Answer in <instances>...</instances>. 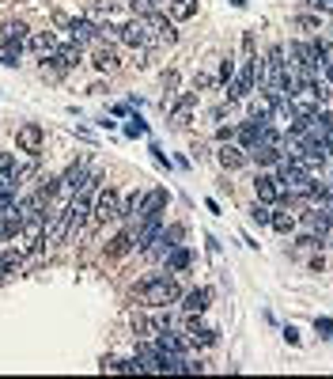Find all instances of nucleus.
<instances>
[{"label":"nucleus","instance_id":"nucleus-27","mask_svg":"<svg viewBox=\"0 0 333 379\" xmlns=\"http://www.w3.org/2000/svg\"><path fill=\"white\" fill-rule=\"evenodd\" d=\"M250 220H254V224H269V220H273V205L254 201V205H250Z\"/></svg>","mask_w":333,"mask_h":379},{"label":"nucleus","instance_id":"nucleus-38","mask_svg":"<svg viewBox=\"0 0 333 379\" xmlns=\"http://www.w3.org/2000/svg\"><path fill=\"white\" fill-rule=\"evenodd\" d=\"M322 80H326V84L333 87V61H326V64H322Z\"/></svg>","mask_w":333,"mask_h":379},{"label":"nucleus","instance_id":"nucleus-40","mask_svg":"<svg viewBox=\"0 0 333 379\" xmlns=\"http://www.w3.org/2000/svg\"><path fill=\"white\" fill-rule=\"evenodd\" d=\"M326 122H330V129H333V110H326Z\"/></svg>","mask_w":333,"mask_h":379},{"label":"nucleus","instance_id":"nucleus-33","mask_svg":"<svg viewBox=\"0 0 333 379\" xmlns=\"http://www.w3.org/2000/svg\"><path fill=\"white\" fill-rule=\"evenodd\" d=\"M314 330H318L322 337H333V319H314Z\"/></svg>","mask_w":333,"mask_h":379},{"label":"nucleus","instance_id":"nucleus-31","mask_svg":"<svg viewBox=\"0 0 333 379\" xmlns=\"http://www.w3.org/2000/svg\"><path fill=\"white\" fill-rule=\"evenodd\" d=\"M307 8L314 15H333V0H307Z\"/></svg>","mask_w":333,"mask_h":379},{"label":"nucleus","instance_id":"nucleus-35","mask_svg":"<svg viewBox=\"0 0 333 379\" xmlns=\"http://www.w3.org/2000/svg\"><path fill=\"white\" fill-rule=\"evenodd\" d=\"M102 372H121V360H114V357H102Z\"/></svg>","mask_w":333,"mask_h":379},{"label":"nucleus","instance_id":"nucleus-42","mask_svg":"<svg viewBox=\"0 0 333 379\" xmlns=\"http://www.w3.org/2000/svg\"><path fill=\"white\" fill-rule=\"evenodd\" d=\"M0 273H4V270H0Z\"/></svg>","mask_w":333,"mask_h":379},{"label":"nucleus","instance_id":"nucleus-2","mask_svg":"<svg viewBox=\"0 0 333 379\" xmlns=\"http://www.w3.org/2000/svg\"><path fill=\"white\" fill-rule=\"evenodd\" d=\"M258 87V58L254 61H242V69L235 72V80L227 84V99H250Z\"/></svg>","mask_w":333,"mask_h":379},{"label":"nucleus","instance_id":"nucleus-13","mask_svg":"<svg viewBox=\"0 0 333 379\" xmlns=\"http://www.w3.org/2000/svg\"><path fill=\"white\" fill-rule=\"evenodd\" d=\"M163 231V216H148V220H141V228H136V236H133V243L141 247V251H148L152 247V239Z\"/></svg>","mask_w":333,"mask_h":379},{"label":"nucleus","instance_id":"nucleus-30","mask_svg":"<svg viewBox=\"0 0 333 379\" xmlns=\"http://www.w3.org/2000/svg\"><path fill=\"white\" fill-rule=\"evenodd\" d=\"M167 0H136L133 4V12H141V15H148V12H159V8H163Z\"/></svg>","mask_w":333,"mask_h":379},{"label":"nucleus","instance_id":"nucleus-16","mask_svg":"<svg viewBox=\"0 0 333 379\" xmlns=\"http://www.w3.org/2000/svg\"><path fill=\"white\" fill-rule=\"evenodd\" d=\"M246 152H250V159H254L258 167H277L280 156H284L277 144H254V148H246Z\"/></svg>","mask_w":333,"mask_h":379},{"label":"nucleus","instance_id":"nucleus-32","mask_svg":"<svg viewBox=\"0 0 333 379\" xmlns=\"http://www.w3.org/2000/svg\"><path fill=\"white\" fill-rule=\"evenodd\" d=\"M220 80H224V87H227V84H231V80H235V61H231V58H227V61L220 64Z\"/></svg>","mask_w":333,"mask_h":379},{"label":"nucleus","instance_id":"nucleus-20","mask_svg":"<svg viewBox=\"0 0 333 379\" xmlns=\"http://www.w3.org/2000/svg\"><path fill=\"white\" fill-rule=\"evenodd\" d=\"M296 216L288 213V209H273V220H269V228L273 231H280V236H291V231H296Z\"/></svg>","mask_w":333,"mask_h":379},{"label":"nucleus","instance_id":"nucleus-34","mask_svg":"<svg viewBox=\"0 0 333 379\" xmlns=\"http://www.w3.org/2000/svg\"><path fill=\"white\" fill-rule=\"evenodd\" d=\"M216 80L213 76H205V72H197V76H193V91H197V87H213Z\"/></svg>","mask_w":333,"mask_h":379},{"label":"nucleus","instance_id":"nucleus-10","mask_svg":"<svg viewBox=\"0 0 333 379\" xmlns=\"http://www.w3.org/2000/svg\"><path fill=\"white\" fill-rule=\"evenodd\" d=\"M265 125H269V118H250V122H242L235 129V136H239V148H254L258 141H262Z\"/></svg>","mask_w":333,"mask_h":379},{"label":"nucleus","instance_id":"nucleus-17","mask_svg":"<svg viewBox=\"0 0 333 379\" xmlns=\"http://www.w3.org/2000/svg\"><path fill=\"white\" fill-rule=\"evenodd\" d=\"M27 46H30V50H35L42 61H46V58H53V53L61 50V42H57L50 30H42V35H30V38H27Z\"/></svg>","mask_w":333,"mask_h":379},{"label":"nucleus","instance_id":"nucleus-29","mask_svg":"<svg viewBox=\"0 0 333 379\" xmlns=\"http://www.w3.org/2000/svg\"><path fill=\"white\" fill-rule=\"evenodd\" d=\"M148 133V125L141 122V114H129V125H125V136H144Z\"/></svg>","mask_w":333,"mask_h":379},{"label":"nucleus","instance_id":"nucleus-7","mask_svg":"<svg viewBox=\"0 0 333 379\" xmlns=\"http://www.w3.org/2000/svg\"><path fill=\"white\" fill-rule=\"evenodd\" d=\"M167 205H170V193H167L163 186L148 190V193H144V201H141V209H136V220H148V216H163Z\"/></svg>","mask_w":333,"mask_h":379},{"label":"nucleus","instance_id":"nucleus-41","mask_svg":"<svg viewBox=\"0 0 333 379\" xmlns=\"http://www.w3.org/2000/svg\"><path fill=\"white\" fill-rule=\"evenodd\" d=\"M118 4H136V0H118Z\"/></svg>","mask_w":333,"mask_h":379},{"label":"nucleus","instance_id":"nucleus-5","mask_svg":"<svg viewBox=\"0 0 333 379\" xmlns=\"http://www.w3.org/2000/svg\"><path fill=\"white\" fill-rule=\"evenodd\" d=\"M42 144H46V129L38 125V122H23L19 129H15V148H19V152L38 156V152H42Z\"/></svg>","mask_w":333,"mask_h":379},{"label":"nucleus","instance_id":"nucleus-1","mask_svg":"<svg viewBox=\"0 0 333 379\" xmlns=\"http://www.w3.org/2000/svg\"><path fill=\"white\" fill-rule=\"evenodd\" d=\"M136 296H141L144 308H170V303L182 300V288H178L174 273H152V277H144L141 285H136Z\"/></svg>","mask_w":333,"mask_h":379},{"label":"nucleus","instance_id":"nucleus-19","mask_svg":"<svg viewBox=\"0 0 333 379\" xmlns=\"http://www.w3.org/2000/svg\"><path fill=\"white\" fill-rule=\"evenodd\" d=\"M197 107V91H186L182 99L174 103V110H170V118H174V125H186V118H190V110Z\"/></svg>","mask_w":333,"mask_h":379},{"label":"nucleus","instance_id":"nucleus-6","mask_svg":"<svg viewBox=\"0 0 333 379\" xmlns=\"http://www.w3.org/2000/svg\"><path fill=\"white\" fill-rule=\"evenodd\" d=\"M254 193H258V201H265V205H277V201H284L280 179H277L273 171H258V179H254Z\"/></svg>","mask_w":333,"mask_h":379},{"label":"nucleus","instance_id":"nucleus-25","mask_svg":"<svg viewBox=\"0 0 333 379\" xmlns=\"http://www.w3.org/2000/svg\"><path fill=\"white\" fill-rule=\"evenodd\" d=\"M19 265H23V251H19V247H8V251H4V258H0V270H4V273H15V270H19Z\"/></svg>","mask_w":333,"mask_h":379},{"label":"nucleus","instance_id":"nucleus-23","mask_svg":"<svg viewBox=\"0 0 333 379\" xmlns=\"http://www.w3.org/2000/svg\"><path fill=\"white\" fill-rule=\"evenodd\" d=\"M57 58H61V64L64 69H76V64H84V46H61V50H57Z\"/></svg>","mask_w":333,"mask_h":379},{"label":"nucleus","instance_id":"nucleus-21","mask_svg":"<svg viewBox=\"0 0 333 379\" xmlns=\"http://www.w3.org/2000/svg\"><path fill=\"white\" fill-rule=\"evenodd\" d=\"M190 262H193V254L186 251V247L167 251V270H170V273H186V270H190Z\"/></svg>","mask_w":333,"mask_h":379},{"label":"nucleus","instance_id":"nucleus-22","mask_svg":"<svg viewBox=\"0 0 333 379\" xmlns=\"http://www.w3.org/2000/svg\"><path fill=\"white\" fill-rule=\"evenodd\" d=\"M291 27L296 30H303V35H318L322 30V15H314V12H303V15H296V19H291Z\"/></svg>","mask_w":333,"mask_h":379},{"label":"nucleus","instance_id":"nucleus-8","mask_svg":"<svg viewBox=\"0 0 333 379\" xmlns=\"http://www.w3.org/2000/svg\"><path fill=\"white\" fill-rule=\"evenodd\" d=\"M87 179H91V171H87V164H76L69 167V171L61 175V193L64 197H76V193L87 190Z\"/></svg>","mask_w":333,"mask_h":379},{"label":"nucleus","instance_id":"nucleus-18","mask_svg":"<svg viewBox=\"0 0 333 379\" xmlns=\"http://www.w3.org/2000/svg\"><path fill=\"white\" fill-rule=\"evenodd\" d=\"M246 159H250L246 148H235L231 141L220 148V167H227V171H242V167H246Z\"/></svg>","mask_w":333,"mask_h":379},{"label":"nucleus","instance_id":"nucleus-24","mask_svg":"<svg viewBox=\"0 0 333 379\" xmlns=\"http://www.w3.org/2000/svg\"><path fill=\"white\" fill-rule=\"evenodd\" d=\"M95 69H99V72H114V69H118V53H114L110 46H99V50H95Z\"/></svg>","mask_w":333,"mask_h":379},{"label":"nucleus","instance_id":"nucleus-12","mask_svg":"<svg viewBox=\"0 0 333 379\" xmlns=\"http://www.w3.org/2000/svg\"><path fill=\"white\" fill-rule=\"evenodd\" d=\"M27 23H19V19H8L4 23V50H12V53H23V42H27Z\"/></svg>","mask_w":333,"mask_h":379},{"label":"nucleus","instance_id":"nucleus-28","mask_svg":"<svg viewBox=\"0 0 333 379\" xmlns=\"http://www.w3.org/2000/svg\"><path fill=\"white\" fill-rule=\"evenodd\" d=\"M167 4H174V19H190V15H197V0H167Z\"/></svg>","mask_w":333,"mask_h":379},{"label":"nucleus","instance_id":"nucleus-36","mask_svg":"<svg viewBox=\"0 0 333 379\" xmlns=\"http://www.w3.org/2000/svg\"><path fill=\"white\" fill-rule=\"evenodd\" d=\"M163 87H167V91H174V87H178V72H174V69L163 76Z\"/></svg>","mask_w":333,"mask_h":379},{"label":"nucleus","instance_id":"nucleus-11","mask_svg":"<svg viewBox=\"0 0 333 379\" xmlns=\"http://www.w3.org/2000/svg\"><path fill=\"white\" fill-rule=\"evenodd\" d=\"M69 35H72V42H76V46H91V42H99V23L69 19Z\"/></svg>","mask_w":333,"mask_h":379},{"label":"nucleus","instance_id":"nucleus-4","mask_svg":"<svg viewBox=\"0 0 333 379\" xmlns=\"http://www.w3.org/2000/svg\"><path fill=\"white\" fill-rule=\"evenodd\" d=\"M118 213H121V197H118V190L114 186H102L99 193H95V201H91V216L95 220H118Z\"/></svg>","mask_w":333,"mask_h":379},{"label":"nucleus","instance_id":"nucleus-3","mask_svg":"<svg viewBox=\"0 0 333 379\" xmlns=\"http://www.w3.org/2000/svg\"><path fill=\"white\" fill-rule=\"evenodd\" d=\"M144 27H148V38H152L156 46H174V42H178L174 19H167V15H159V12H148V15H144Z\"/></svg>","mask_w":333,"mask_h":379},{"label":"nucleus","instance_id":"nucleus-26","mask_svg":"<svg viewBox=\"0 0 333 379\" xmlns=\"http://www.w3.org/2000/svg\"><path fill=\"white\" fill-rule=\"evenodd\" d=\"M129 247H133V231H118V236H114V243H110V258L129 254Z\"/></svg>","mask_w":333,"mask_h":379},{"label":"nucleus","instance_id":"nucleus-9","mask_svg":"<svg viewBox=\"0 0 333 379\" xmlns=\"http://www.w3.org/2000/svg\"><path fill=\"white\" fill-rule=\"evenodd\" d=\"M118 35H121V42L125 46H152V38H148V27H144V15H136V19H125L118 27Z\"/></svg>","mask_w":333,"mask_h":379},{"label":"nucleus","instance_id":"nucleus-37","mask_svg":"<svg viewBox=\"0 0 333 379\" xmlns=\"http://www.w3.org/2000/svg\"><path fill=\"white\" fill-rule=\"evenodd\" d=\"M216 136H220V141L227 144V141H231V136H235V129H231V125H220V129H216Z\"/></svg>","mask_w":333,"mask_h":379},{"label":"nucleus","instance_id":"nucleus-14","mask_svg":"<svg viewBox=\"0 0 333 379\" xmlns=\"http://www.w3.org/2000/svg\"><path fill=\"white\" fill-rule=\"evenodd\" d=\"M208 300H213V292H208V288H190V292H182V311L186 315H201V311L208 308Z\"/></svg>","mask_w":333,"mask_h":379},{"label":"nucleus","instance_id":"nucleus-39","mask_svg":"<svg viewBox=\"0 0 333 379\" xmlns=\"http://www.w3.org/2000/svg\"><path fill=\"white\" fill-rule=\"evenodd\" d=\"M284 337H288V345H299V334H296V326H284Z\"/></svg>","mask_w":333,"mask_h":379},{"label":"nucleus","instance_id":"nucleus-15","mask_svg":"<svg viewBox=\"0 0 333 379\" xmlns=\"http://www.w3.org/2000/svg\"><path fill=\"white\" fill-rule=\"evenodd\" d=\"M186 342L190 345H216V330L205 326V322H197V319H190L186 322Z\"/></svg>","mask_w":333,"mask_h":379}]
</instances>
